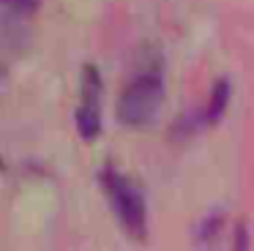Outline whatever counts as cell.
I'll return each instance as SVG.
<instances>
[{"label": "cell", "mask_w": 254, "mask_h": 251, "mask_svg": "<svg viewBox=\"0 0 254 251\" xmlns=\"http://www.w3.org/2000/svg\"><path fill=\"white\" fill-rule=\"evenodd\" d=\"M99 183L104 188L110 207L115 213L118 224L131 235L134 240H142L148 235V202L145 194L128 175L118 172L112 167H104L99 172Z\"/></svg>", "instance_id": "obj_1"}, {"label": "cell", "mask_w": 254, "mask_h": 251, "mask_svg": "<svg viewBox=\"0 0 254 251\" xmlns=\"http://www.w3.org/2000/svg\"><path fill=\"white\" fill-rule=\"evenodd\" d=\"M161 101H164V76L161 68H145L137 74L128 87L118 98V120L126 128H145L159 118Z\"/></svg>", "instance_id": "obj_2"}, {"label": "cell", "mask_w": 254, "mask_h": 251, "mask_svg": "<svg viewBox=\"0 0 254 251\" xmlns=\"http://www.w3.org/2000/svg\"><path fill=\"white\" fill-rule=\"evenodd\" d=\"M82 101L77 107V131L85 142H93L101 134V74L93 63L85 65V82H82Z\"/></svg>", "instance_id": "obj_3"}, {"label": "cell", "mask_w": 254, "mask_h": 251, "mask_svg": "<svg viewBox=\"0 0 254 251\" xmlns=\"http://www.w3.org/2000/svg\"><path fill=\"white\" fill-rule=\"evenodd\" d=\"M25 47H28V30L11 19H0V76L11 68Z\"/></svg>", "instance_id": "obj_4"}, {"label": "cell", "mask_w": 254, "mask_h": 251, "mask_svg": "<svg viewBox=\"0 0 254 251\" xmlns=\"http://www.w3.org/2000/svg\"><path fill=\"white\" fill-rule=\"evenodd\" d=\"M230 93H232L230 79H219V82H216V85H213V93H210L208 107L199 112V115H202V126L219 123L221 115H224V109H227V104H230Z\"/></svg>", "instance_id": "obj_5"}, {"label": "cell", "mask_w": 254, "mask_h": 251, "mask_svg": "<svg viewBox=\"0 0 254 251\" xmlns=\"http://www.w3.org/2000/svg\"><path fill=\"white\" fill-rule=\"evenodd\" d=\"M3 5H8L11 11H19V14H30L41 5V0H0Z\"/></svg>", "instance_id": "obj_6"}]
</instances>
